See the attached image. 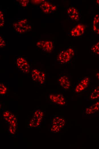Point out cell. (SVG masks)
I'll list each match as a JSON object with an SVG mask.
<instances>
[{
    "instance_id": "cell-17",
    "label": "cell",
    "mask_w": 99,
    "mask_h": 149,
    "mask_svg": "<svg viewBox=\"0 0 99 149\" xmlns=\"http://www.w3.org/2000/svg\"><path fill=\"white\" fill-rule=\"evenodd\" d=\"M99 22V15L98 14L96 15L95 16L93 21V30L96 31V25Z\"/></svg>"
},
{
    "instance_id": "cell-25",
    "label": "cell",
    "mask_w": 99,
    "mask_h": 149,
    "mask_svg": "<svg viewBox=\"0 0 99 149\" xmlns=\"http://www.w3.org/2000/svg\"><path fill=\"white\" fill-rule=\"evenodd\" d=\"M96 3L99 5V0H96Z\"/></svg>"
},
{
    "instance_id": "cell-12",
    "label": "cell",
    "mask_w": 99,
    "mask_h": 149,
    "mask_svg": "<svg viewBox=\"0 0 99 149\" xmlns=\"http://www.w3.org/2000/svg\"><path fill=\"white\" fill-rule=\"evenodd\" d=\"M98 111H99V101L86 108L85 112L86 114L90 115Z\"/></svg>"
},
{
    "instance_id": "cell-1",
    "label": "cell",
    "mask_w": 99,
    "mask_h": 149,
    "mask_svg": "<svg viewBox=\"0 0 99 149\" xmlns=\"http://www.w3.org/2000/svg\"><path fill=\"white\" fill-rule=\"evenodd\" d=\"M13 26L16 30L19 32H26L31 29V26L27 24L26 19L21 20L17 23L13 24Z\"/></svg>"
},
{
    "instance_id": "cell-13",
    "label": "cell",
    "mask_w": 99,
    "mask_h": 149,
    "mask_svg": "<svg viewBox=\"0 0 99 149\" xmlns=\"http://www.w3.org/2000/svg\"><path fill=\"white\" fill-rule=\"evenodd\" d=\"M99 98V86L95 87L90 95V98L92 100H94Z\"/></svg>"
},
{
    "instance_id": "cell-15",
    "label": "cell",
    "mask_w": 99,
    "mask_h": 149,
    "mask_svg": "<svg viewBox=\"0 0 99 149\" xmlns=\"http://www.w3.org/2000/svg\"><path fill=\"white\" fill-rule=\"evenodd\" d=\"M61 129L58 126L52 124L50 128V131L53 133H57L59 132Z\"/></svg>"
},
{
    "instance_id": "cell-6",
    "label": "cell",
    "mask_w": 99,
    "mask_h": 149,
    "mask_svg": "<svg viewBox=\"0 0 99 149\" xmlns=\"http://www.w3.org/2000/svg\"><path fill=\"white\" fill-rule=\"evenodd\" d=\"M89 82V78L85 77L82 78L77 84L75 89L76 93L80 92L84 90L88 86Z\"/></svg>"
},
{
    "instance_id": "cell-16",
    "label": "cell",
    "mask_w": 99,
    "mask_h": 149,
    "mask_svg": "<svg viewBox=\"0 0 99 149\" xmlns=\"http://www.w3.org/2000/svg\"><path fill=\"white\" fill-rule=\"evenodd\" d=\"M92 52L97 55H99V42L93 45L91 48Z\"/></svg>"
},
{
    "instance_id": "cell-14",
    "label": "cell",
    "mask_w": 99,
    "mask_h": 149,
    "mask_svg": "<svg viewBox=\"0 0 99 149\" xmlns=\"http://www.w3.org/2000/svg\"><path fill=\"white\" fill-rule=\"evenodd\" d=\"M79 33L80 36L82 35L84 32V26L81 24H78L74 28Z\"/></svg>"
},
{
    "instance_id": "cell-8",
    "label": "cell",
    "mask_w": 99,
    "mask_h": 149,
    "mask_svg": "<svg viewBox=\"0 0 99 149\" xmlns=\"http://www.w3.org/2000/svg\"><path fill=\"white\" fill-rule=\"evenodd\" d=\"M51 123L52 124L58 126L61 129L64 127L66 123L65 119L60 116H53L51 118Z\"/></svg>"
},
{
    "instance_id": "cell-11",
    "label": "cell",
    "mask_w": 99,
    "mask_h": 149,
    "mask_svg": "<svg viewBox=\"0 0 99 149\" xmlns=\"http://www.w3.org/2000/svg\"><path fill=\"white\" fill-rule=\"evenodd\" d=\"M67 13L69 17L75 21L79 20V13L78 10L74 7H70L67 10Z\"/></svg>"
},
{
    "instance_id": "cell-24",
    "label": "cell",
    "mask_w": 99,
    "mask_h": 149,
    "mask_svg": "<svg viewBox=\"0 0 99 149\" xmlns=\"http://www.w3.org/2000/svg\"><path fill=\"white\" fill-rule=\"evenodd\" d=\"M96 76L99 81V72H97L96 74Z\"/></svg>"
},
{
    "instance_id": "cell-18",
    "label": "cell",
    "mask_w": 99,
    "mask_h": 149,
    "mask_svg": "<svg viewBox=\"0 0 99 149\" xmlns=\"http://www.w3.org/2000/svg\"><path fill=\"white\" fill-rule=\"evenodd\" d=\"M7 91V88L3 83L0 84V94L1 95H4Z\"/></svg>"
},
{
    "instance_id": "cell-4",
    "label": "cell",
    "mask_w": 99,
    "mask_h": 149,
    "mask_svg": "<svg viewBox=\"0 0 99 149\" xmlns=\"http://www.w3.org/2000/svg\"><path fill=\"white\" fill-rule=\"evenodd\" d=\"M49 98L51 102L55 104L63 106L66 103L64 97L61 94H51L49 96Z\"/></svg>"
},
{
    "instance_id": "cell-21",
    "label": "cell",
    "mask_w": 99,
    "mask_h": 149,
    "mask_svg": "<svg viewBox=\"0 0 99 149\" xmlns=\"http://www.w3.org/2000/svg\"><path fill=\"white\" fill-rule=\"evenodd\" d=\"M0 46L1 48L4 47L6 44V42L5 40L1 36H0Z\"/></svg>"
},
{
    "instance_id": "cell-10",
    "label": "cell",
    "mask_w": 99,
    "mask_h": 149,
    "mask_svg": "<svg viewBox=\"0 0 99 149\" xmlns=\"http://www.w3.org/2000/svg\"><path fill=\"white\" fill-rule=\"evenodd\" d=\"M40 7L42 11L45 13H48L55 11L57 7L48 2L44 1Z\"/></svg>"
},
{
    "instance_id": "cell-22",
    "label": "cell",
    "mask_w": 99,
    "mask_h": 149,
    "mask_svg": "<svg viewBox=\"0 0 99 149\" xmlns=\"http://www.w3.org/2000/svg\"><path fill=\"white\" fill-rule=\"evenodd\" d=\"M69 54L72 56H73L74 55V51L73 49L72 48H69L66 50Z\"/></svg>"
},
{
    "instance_id": "cell-7",
    "label": "cell",
    "mask_w": 99,
    "mask_h": 149,
    "mask_svg": "<svg viewBox=\"0 0 99 149\" xmlns=\"http://www.w3.org/2000/svg\"><path fill=\"white\" fill-rule=\"evenodd\" d=\"M72 57L67 50H63L58 54L57 60L61 63L65 64L69 62Z\"/></svg>"
},
{
    "instance_id": "cell-2",
    "label": "cell",
    "mask_w": 99,
    "mask_h": 149,
    "mask_svg": "<svg viewBox=\"0 0 99 149\" xmlns=\"http://www.w3.org/2000/svg\"><path fill=\"white\" fill-rule=\"evenodd\" d=\"M32 77L34 81L38 82L41 84L44 83L46 79L45 74L36 69L32 70Z\"/></svg>"
},
{
    "instance_id": "cell-5",
    "label": "cell",
    "mask_w": 99,
    "mask_h": 149,
    "mask_svg": "<svg viewBox=\"0 0 99 149\" xmlns=\"http://www.w3.org/2000/svg\"><path fill=\"white\" fill-rule=\"evenodd\" d=\"M36 45L44 51L48 52H50L53 48V42L51 41H40L37 42Z\"/></svg>"
},
{
    "instance_id": "cell-9",
    "label": "cell",
    "mask_w": 99,
    "mask_h": 149,
    "mask_svg": "<svg viewBox=\"0 0 99 149\" xmlns=\"http://www.w3.org/2000/svg\"><path fill=\"white\" fill-rule=\"evenodd\" d=\"M60 85L64 89H68L71 85V83L68 77L65 75L60 76L58 80Z\"/></svg>"
},
{
    "instance_id": "cell-20",
    "label": "cell",
    "mask_w": 99,
    "mask_h": 149,
    "mask_svg": "<svg viewBox=\"0 0 99 149\" xmlns=\"http://www.w3.org/2000/svg\"><path fill=\"white\" fill-rule=\"evenodd\" d=\"M0 25L1 27H2L4 24V19L3 13L1 11H0Z\"/></svg>"
},
{
    "instance_id": "cell-3",
    "label": "cell",
    "mask_w": 99,
    "mask_h": 149,
    "mask_svg": "<svg viewBox=\"0 0 99 149\" xmlns=\"http://www.w3.org/2000/svg\"><path fill=\"white\" fill-rule=\"evenodd\" d=\"M16 63L18 68L23 72L26 73L29 72L30 66L24 58L21 57L18 58Z\"/></svg>"
},
{
    "instance_id": "cell-23",
    "label": "cell",
    "mask_w": 99,
    "mask_h": 149,
    "mask_svg": "<svg viewBox=\"0 0 99 149\" xmlns=\"http://www.w3.org/2000/svg\"><path fill=\"white\" fill-rule=\"evenodd\" d=\"M20 1V4L23 7L26 6L29 2L28 0H21Z\"/></svg>"
},
{
    "instance_id": "cell-19",
    "label": "cell",
    "mask_w": 99,
    "mask_h": 149,
    "mask_svg": "<svg viewBox=\"0 0 99 149\" xmlns=\"http://www.w3.org/2000/svg\"><path fill=\"white\" fill-rule=\"evenodd\" d=\"M71 36L73 37H76L80 36L79 33L74 28L71 30Z\"/></svg>"
}]
</instances>
